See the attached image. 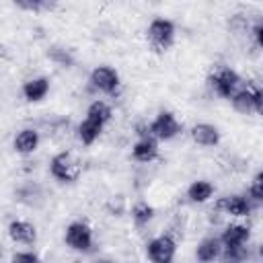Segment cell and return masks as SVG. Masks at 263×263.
<instances>
[{
	"label": "cell",
	"instance_id": "6da1fadb",
	"mask_svg": "<svg viewBox=\"0 0 263 263\" xmlns=\"http://www.w3.org/2000/svg\"><path fill=\"white\" fill-rule=\"evenodd\" d=\"M146 253L152 263H173L175 253H177V242L173 236L160 234L146 245Z\"/></svg>",
	"mask_w": 263,
	"mask_h": 263
},
{
	"label": "cell",
	"instance_id": "7a4b0ae2",
	"mask_svg": "<svg viewBox=\"0 0 263 263\" xmlns=\"http://www.w3.org/2000/svg\"><path fill=\"white\" fill-rule=\"evenodd\" d=\"M232 105L238 113H261L263 111V92L259 86H251V88H242L238 92H234L232 97Z\"/></svg>",
	"mask_w": 263,
	"mask_h": 263
},
{
	"label": "cell",
	"instance_id": "3957f363",
	"mask_svg": "<svg viewBox=\"0 0 263 263\" xmlns=\"http://www.w3.org/2000/svg\"><path fill=\"white\" fill-rule=\"evenodd\" d=\"M181 132V123L177 121V117L171 111H162L154 117V121L148 125V134L150 138L156 140H171Z\"/></svg>",
	"mask_w": 263,
	"mask_h": 263
},
{
	"label": "cell",
	"instance_id": "277c9868",
	"mask_svg": "<svg viewBox=\"0 0 263 263\" xmlns=\"http://www.w3.org/2000/svg\"><path fill=\"white\" fill-rule=\"evenodd\" d=\"M49 171L51 175L58 179V181H64V183H72L78 179V173H80V166L76 164V160L72 158V154L68 152H60L51 158L49 162Z\"/></svg>",
	"mask_w": 263,
	"mask_h": 263
},
{
	"label": "cell",
	"instance_id": "5b68a950",
	"mask_svg": "<svg viewBox=\"0 0 263 263\" xmlns=\"http://www.w3.org/2000/svg\"><path fill=\"white\" fill-rule=\"evenodd\" d=\"M173 37H175V25L168 18H154L148 25V39L158 51L166 49L173 43Z\"/></svg>",
	"mask_w": 263,
	"mask_h": 263
},
{
	"label": "cell",
	"instance_id": "8992f818",
	"mask_svg": "<svg viewBox=\"0 0 263 263\" xmlns=\"http://www.w3.org/2000/svg\"><path fill=\"white\" fill-rule=\"evenodd\" d=\"M240 82V76L230 70V68H220L218 72H214L210 76V84L212 88L216 90V95L224 97V99H230L234 92H236V86Z\"/></svg>",
	"mask_w": 263,
	"mask_h": 263
},
{
	"label": "cell",
	"instance_id": "52a82bcc",
	"mask_svg": "<svg viewBox=\"0 0 263 263\" xmlns=\"http://www.w3.org/2000/svg\"><path fill=\"white\" fill-rule=\"evenodd\" d=\"M66 242L74 251H88L92 247V230L84 222H72L66 228Z\"/></svg>",
	"mask_w": 263,
	"mask_h": 263
},
{
	"label": "cell",
	"instance_id": "ba28073f",
	"mask_svg": "<svg viewBox=\"0 0 263 263\" xmlns=\"http://www.w3.org/2000/svg\"><path fill=\"white\" fill-rule=\"evenodd\" d=\"M90 82L95 88L103 90V92H115L117 86H119V74L111 68V66H99L92 70L90 74Z\"/></svg>",
	"mask_w": 263,
	"mask_h": 263
},
{
	"label": "cell",
	"instance_id": "9c48e42d",
	"mask_svg": "<svg viewBox=\"0 0 263 263\" xmlns=\"http://www.w3.org/2000/svg\"><path fill=\"white\" fill-rule=\"evenodd\" d=\"M216 210H220L228 216H234V218H242V216L251 214V201L242 195H226L216 201Z\"/></svg>",
	"mask_w": 263,
	"mask_h": 263
},
{
	"label": "cell",
	"instance_id": "30bf717a",
	"mask_svg": "<svg viewBox=\"0 0 263 263\" xmlns=\"http://www.w3.org/2000/svg\"><path fill=\"white\" fill-rule=\"evenodd\" d=\"M191 138L195 144L210 148L220 142V132H218V127H214L210 123H197L191 127Z\"/></svg>",
	"mask_w": 263,
	"mask_h": 263
},
{
	"label": "cell",
	"instance_id": "8fae6325",
	"mask_svg": "<svg viewBox=\"0 0 263 263\" xmlns=\"http://www.w3.org/2000/svg\"><path fill=\"white\" fill-rule=\"evenodd\" d=\"M8 236H10L14 242L31 245V242H35V238H37V230H35L33 224H29V222H25V220H14V222H10V226H8Z\"/></svg>",
	"mask_w": 263,
	"mask_h": 263
},
{
	"label": "cell",
	"instance_id": "7c38bea8",
	"mask_svg": "<svg viewBox=\"0 0 263 263\" xmlns=\"http://www.w3.org/2000/svg\"><path fill=\"white\" fill-rule=\"evenodd\" d=\"M249 236H251L249 226H245V224H228V226H226V230H224V232H222V236H220V245H222V247L247 245Z\"/></svg>",
	"mask_w": 263,
	"mask_h": 263
},
{
	"label": "cell",
	"instance_id": "4fadbf2b",
	"mask_svg": "<svg viewBox=\"0 0 263 263\" xmlns=\"http://www.w3.org/2000/svg\"><path fill=\"white\" fill-rule=\"evenodd\" d=\"M220 251H222L220 238H216V236H208V238H203V240L197 245L195 259H197L199 263H214V261L220 257Z\"/></svg>",
	"mask_w": 263,
	"mask_h": 263
},
{
	"label": "cell",
	"instance_id": "5bb4252c",
	"mask_svg": "<svg viewBox=\"0 0 263 263\" xmlns=\"http://www.w3.org/2000/svg\"><path fill=\"white\" fill-rule=\"evenodd\" d=\"M37 146H39V134L33 127L21 129L16 134V138H14V150L18 154H31V152L37 150Z\"/></svg>",
	"mask_w": 263,
	"mask_h": 263
},
{
	"label": "cell",
	"instance_id": "9a60e30c",
	"mask_svg": "<svg viewBox=\"0 0 263 263\" xmlns=\"http://www.w3.org/2000/svg\"><path fill=\"white\" fill-rule=\"evenodd\" d=\"M47 92H49V80L43 78V76L31 78V80H27V82L23 84V95H25V99L31 101V103H37V101L45 99Z\"/></svg>",
	"mask_w": 263,
	"mask_h": 263
},
{
	"label": "cell",
	"instance_id": "2e32d148",
	"mask_svg": "<svg viewBox=\"0 0 263 263\" xmlns=\"http://www.w3.org/2000/svg\"><path fill=\"white\" fill-rule=\"evenodd\" d=\"M134 158L136 160H140V162H150V160H154L156 156H158V146H156V142H154V138H150V136H144V138H140L136 144H134Z\"/></svg>",
	"mask_w": 263,
	"mask_h": 263
},
{
	"label": "cell",
	"instance_id": "e0dca14e",
	"mask_svg": "<svg viewBox=\"0 0 263 263\" xmlns=\"http://www.w3.org/2000/svg\"><path fill=\"white\" fill-rule=\"evenodd\" d=\"M212 195H214V185L210 181H203V179L201 181H193L189 185V189H187V197L191 201H195V203H203Z\"/></svg>",
	"mask_w": 263,
	"mask_h": 263
},
{
	"label": "cell",
	"instance_id": "ac0fdd59",
	"mask_svg": "<svg viewBox=\"0 0 263 263\" xmlns=\"http://www.w3.org/2000/svg\"><path fill=\"white\" fill-rule=\"evenodd\" d=\"M101 132H103V123L92 121V119H88V117L78 125V138H80V142L86 144V146H90V144L101 136Z\"/></svg>",
	"mask_w": 263,
	"mask_h": 263
},
{
	"label": "cell",
	"instance_id": "d6986e66",
	"mask_svg": "<svg viewBox=\"0 0 263 263\" xmlns=\"http://www.w3.org/2000/svg\"><path fill=\"white\" fill-rule=\"evenodd\" d=\"M86 117L105 125V123L111 119V107H109L107 103H103V101H95V103L88 105V109H86Z\"/></svg>",
	"mask_w": 263,
	"mask_h": 263
},
{
	"label": "cell",
	"instance_id": "ffe728a7",
	"mask_svg": "<svg viewBox=\"0 0 263 263\" xmlns=\"http://www.w3.org/2000/svg\"><path fill=\"white\" fill-rule=\"evenodd\" d=\"M220 259H222V263H242V261L247 259V247H245V245L222 247Z\"/></svg>",
	"mask_w": 263,
	"mask_h": 263
},
{
	"label": "cell",
	"instance_id": "44dd1931",
	"mask_svg": "<svg viewBox=\"0 0 263 263\" xmlns=\"http://www.w3.org/2000/svg\"><path fill=\"white\" fill-rule=\"evenodd\" d=\"M152 216H154V210H152V205H148L146 201H138V203L132 208V218H134V222H136L138 226L148 224V222L152 220Z\"/></svg>",
	"mask_w": 263,
	"mask_h": 263
},
{
	"label": "cell",
	"instance_id": "7402d4cb",
	"mask_svg": "<svg viewBox=\"0 0 263 263\" xmlns=\"http://www.w3.org/2000/svg\"><path fill=\"white\" fill-rule=\"evenodd\" d=\"M249 195H251V199H253L255 203H261V199H263V181H261V173L253 179V183H251V187H249Z\"/></svg>",
	"mask_w": 263,
	"mask_h": 263
},
{
	"label": "cell",
	"instance_id": "603a6c76",
	"mask_svg": "<svg viewBox=\"0 0 263 263\" xmlns=\"http://www.w3.org/2000/svg\"><path fill=\"white\" fill-rule=\"evenodd\" d=\"M10 263H39V259L33 253H16Z\"/></svg>",
	"mask_w": 263,
	"mask_h": 263
},
{
	"label": "cell",
	"instance_id": "cb8c5ba5",
	"mask_svg": "<svg viewBox=\"0 0 263 263\" xmlns=\"http://www.w3.org/2000/svg\"><path fill=\"white\" fill-rule=\"evenodd\" d=\"M253 35H255V39H257V45H263V25H257V27L253 29Z\"/></svg>",
	"mask_w": 263,
	"mask_h": 263
},
{
	"label": "cell",
	"instance_id": "d4e9b609",
	"mask_svg": "<svg viewBox=\"0 0 263 263\" xmlns=\"http://www.w3.org/2000/svg\"><path fill=\"white\" fill-rule=\"evenodd\" d=\"M97 263H111V261H107V259H101V261H97Z\"/></svg>",
	"mask_w": 263,
	"mask_h": 263
}]
</instances>
